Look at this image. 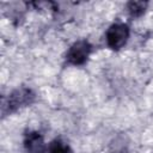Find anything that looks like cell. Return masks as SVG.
Returning <instances> with one entry per match:
<instances>
[{
  "mask_svg": "<svg viewBox=\"0 0 153 153\" xmlns=\"http://www.w3.org/2000/svg\"><path fill=\"white\" fill-rule=\"evenodd\" d=\"M129 35H130V29L127 23L115 22L105 31V43L108 48L117 51L127 44L129 39Z\"/></svg>",
  "mask_w": 153,
  "mask_h": 153,
  "instance_id": "2",
  "label": "cell"
},
{
  "mask_svg": "<svg viewBox=\"0 0 153 153\" xmlns=\"http://www.w3.org/2000/svg\"><path fill=\"white\" fill-rule=\"evenodd\" d=\"M47 153H73V151L66 141L61 139H54L50 143H48Z\"/></svg>",
  "mask_w": 153,
  "mask_h": 153,
  "instance_id": "5",
  "label": "cell"
},
{
  "mask_svg": "<svg viewBox=\"0 0 153 153\" xmlns=\"http://www.w3.org/2000/svg\"><path fill=\"white\" fill-rule=\"evenodd\" d=\"M93 47L87 39H78L66 51L65 60L71 66H82L92 54Z\"/></svg>",
  "mask_w": 153,
  "mask_h": 153,
  "instance_id": "3",
  "label": "cell"
},
{
  "mask_svg": "<svg viewBox=\"0 0 153 153\" xmlns=\"http://www.w3.org/2000/svg\"><path fill=\"white\" fill-rule=\"evenodd\" d=\"M147 5L148 4L146 1H130L127 4V11L130 17L139 18L145 13Z\"/></svg>",
  "mask_w": 153,
  "mask_h": 153,
  "instance_id": "6",
  "label": "cell"
},
{
  "mask_svg": "<svg viewBox=\"0 0 153 153\" xmlns=\"http://www.w3.org/2000/svg\"><path fill=\"white\" fill-rule=\"evenodd\" d=\"M35 99H36V94L31 88H29V87L16 88L14 91H12L8 94V97L4 104L2 111L6 114L16 112L23 108L31 105L35 102Z\"/></svg>",
  "mask_w": 153,
  "mask_h": 153,
  "instance_id": "1",
  "label": "cell"
},
{
  "mask_svg": "<svg viewBox=\"0 0 153 153\" xmlns=\"http://www.w3.org/2000/svg\"><path fill=\"white\" fill-rule=\"evenodd\" d=\"M23 147L25 153H47L48 145L43 135L37 130H27L24 134Z\"/></svg>",
  "mask_w": 153,
  "mask_h": 153,
  "instance_id": "4",
  "label": "cell"
}]
</instances>
